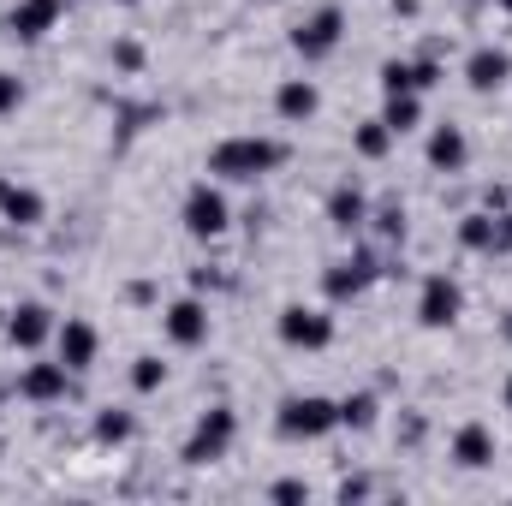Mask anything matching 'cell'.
<instances>
[{
	"label": "cell",
	"instance_id": "obj_12",
	"mask_svg": "<svg viewBox=\"0 0 512 506\" xmlns=\"http://www.w3.org/2000/svg\"><path fill=\"white\" fill-rule=\"evenodd\" d=\"M316 108H322V90H316L310 78H286V84L274 90V114H280L286 126H304V120H316Z\"/></svg>",
	"mask_w": 512,
	"mask_h": 506
},
{
	"label": "cell",
	"instance_id": "obj_31",
	"mask_svg": "<svg viewBox=\"0 0 512 506\" xmlns=\"http://www.w3.org/2000/svg\"><path fill=\"white\" fill-rule=\"evenodd\" d=\"M495 251H512V221H495Z\"/></svg>",
	"mask_w": 512,
	"mask_h": 506
},
{
	"label": "cell",
	"instance_id": "obj_34",
	"mask_svg": "<svg viewBox=\"0 0 512 506\" xmlns=\"http://www.w3.org/2000/svg\"><path fill=\"white\" fill-rule=\"evenodd\" d=\"M507 340H512V316H507Z\"/></svg>",
	"mask_w": 512,
	"mask_h": 506
},
{
	"label": "cell",
	"instance_id": "obj_4",
	"mask_svg": "<svg viewBox=\"0 0 512 506\" xmlns=\"http://www.w3.org/2000/svg\"><path fill=\"white\" fill-rule=\"evenodd\" d=\"M233 227V209H227V197L203 179V185H191L185 191V233H197V239H221Z\"/></svg>",
	"mask_w": 512,
	"mask_h": 506
},
{
	"label": "cell",
	"instance_id": "obj_6",
	"mask_svg": "<svg viewBox=\"0 0 512 506\" xmlns=\"http://www.w3.org/2000/svg\"><path fill=\"white\" fill-rule=\"evenodd\" d=\"M459 310H465L459 280H453V274H429L423 292H417V322H423V328H453Z\"/></svg>",
	"mask_w": 512,
	"mask_h": 506
},
{
	"label": "cell",
	"instance_id": "obj_23",
	"mask_svg": "<svg viewBox=\"0 0 512 506\" xmlns=\"http://www.w3.org/2000/svg\"><path fill=\"white\" fill-rule=\"evenodd\" d=\"M370 423H376V393L340 399V429H370Z\"/></svg>",
	"mask_w": 512,
	"mask_h": 506
},
{
	"label": "cell",
	"instance_id": "obj_10",
	"mask_svg": "<svg viewBox=\"0 0 512 506\" xmlns=\"http://www.w3.org/2000/svg\"><path fill=\"white\" fill-rule=\"evenodd\" d=\"M54 328H60V322H54V310H48V304H18V310H12V322H6V340H12L18 352H36Z\"/></svg>",
	"mask_w": 512,
	"mask_h": 506
},
{
	"label": "cell",
	"instance_id": "obj_9",
	"mask_svg": "<svg viewBox=\"0 0 512 506\" xmlns=\"http://www.w3.org/2000/svg\"><path fill=\"white\" fill-rule=\"evenodd\" d=\"M370 280H376V256H370V251L346 256V262H334V268L322 274V286H328V298H334V304H346V298H358V292H364Z\"/></svg>",
	"mask_w": 512,
	"mask_h": 506
},
{
	"label": "cell",
	"instance_id": "obj_21",
	"mask_svg": "<svg viewBox=\"0 0 512 506\" xmlns=\"http://www.w3.org/2000/svg\"><path fill=\"white\" fill-rule=\"evenodd\" d=\"M352 149H358L364 161H382L387 149H393V131H387V120H364V126H358V137H352Z\"/></svg>",
	"mask_w": 512,
	"mask_h": 506
},
{
	"label": "cell",
	"instance_id": "obj_27",
	"mask_svg": "<svg viewBox=\"0 0 512 506\" xmlns=\"http://www.w3.org/2000/svg\"><path fill=\"white\" fill-rule=\"evenodd\" d=\"M96 435H102V441H126L131 417H126V411H102V417H96Z\"/></svg>",
	"mask_w": 512,
	"mask_h": 506
},
{
	"label": "cell",
	"instance_id": "obj_19",
	"mask_svg": "<svg viewBox=\"0 0 512 506\" xmlns=\"http://www.w3.org/2000/svg\"><path fill=\"white\" fill-rule=\"evenodd\" d=\"M328 221H334L340 233H358V227L370 221V203H364V191H358V185H334V197H328Z\"/></svg>",
	"mask_w": 512,
	"mask_h": 506
},
{
	"label": "cell",
	"instance_id": "obj_26",
	"mask_svg": "<svg viewBox=\"0 0 512 506\" xmlns=\"http://www.w3.org/2000/svg\"><path fill=\"white\" fill-rule=\"evenodd\" d=\"M382 90H387V96H399V90H417V78H411V60H387V66H382Z\"/></svg>",
	"mask_w": 512,
	"mask_h": 506
},
{
	"label": "cell",
	"instance_id": "obj_8",
	"mask_svg": "<svg viewBox=\"0 0 512 506\" xmlns=\"http://www.w3.org/2000/svg\"><path fill=\"white\" fill-rule=\"evenodd\" d=\"M54 18H60V0H18L6 12V36L12 42H42L54 30Z\"/></svg>",
	"mask_w": 512,
	"mask_h": 506
},
{
	"label": "cell",
	"instance_id": "obj_3",
	"mask_svg": "<svg viewBox=\"0 0 512 506\" xmlns=\"http://www.w3.org/2000/svg\"><path fill=\"white\" fill-rule=\"evenodd\" d=\"M233 435H239V417H233L227 405L203 411V417H197V429H191V441H185V465H215V459H227Z\"/></svg>",
	"mask_w": 512,
	"mask_h": 506
},
{
	"label": "cell",
	"instance_id": "obj_22",
	"mask_svg": "<svg viewBox=\"0 0 512 506\" xmlns=\"http://www.w3.org/2000/svg\"><path fill=\"white\" fill-rule=\"evenodd\" d=\"M459 245H465V251H495V215H465Z\"/></svg>",
	"mask_w": 512,
	"mask_h": 506
},
{
	"label": "cell",
	"instance_id": "obj_16",
	"mask_svg": "<svg viewBox=\"0 0 512 506\" xmlns=\"http://www.w3.org/2000/svg\"><path fill=\"white\" fill-rule=\"evenodd\" d=\"M66 364H30L24 370V381H18V393L24 399H36V405H54V399H66Z\"/></svg>",
	"mask_w": 512,
	"mask_h": 506
},
{
	"label": "cell",
	"instance_id": "obj_29",
	"mask_svg": "<svg viewBox=\"0 0 512 506\" xmlns=\"http://www.w3.org/2000/svg\"><path fill=\"white\" fill-rule=\"evenodd\" d=\"M18 102H24V84H18L12 72H0V114H12Z\"/></svg>",
	"mask_w": 512,
	"mask_h": 506
},
{
	"label": "cell",
	"instance_id": "obj_2",
	"mask_svg": "<svg viewBox=\"0 0 512 506\" xmlns=\"http://www.w3.org/2000/svg\"><path fill=\"white\" fill-rule=\"evenodd\" d=\"M274 429H280L286 441H316V435L340 429V405H334V399H322V393H292V399H280Z\"/></svg>",
	"mask_w": 512,
	"mask_h": 506
},
{
	"label": "cell",
	"instance_id": "obj_32",
	"mask_svg": "<svg viewBox=\"0 0 512 506\" xmlns=\"http://www.w3.org/2000/svg\"><path fill=\"white\" fill-rule=\"evenodd\" d=\"M507 411H512V376H507Z\"/></svg>",
	"mask_w": 512,
	"mask_h": 506
},
{
	"label": "cell",
	"instance_id": "obj_28",
	"mask_svg": "<svg viewBox=\"0 0 512 506\" xmlns=\"http://www.w3.org/2000/svg\"><path fill=\"white\" fill-rule=\"evenodd\" d=\"M411 78H417V96H423V90L441 84V66H435V60H411Z\"/></svg>",
	"mask_w": 512,
	"mask_h": 506
},
{
	"label": "cell",
	"instance_id": "obj_17",
	"mask_svg": "<svg viewBox=\"0 0 512 506\" xmlns=\"http://www.w3.org/2000/svg\"><path fill=\"white\" fill-rule=\"evenodd\" d=\"M471 161V143H465V131L459 126H435L429 131V167H441V173H459Z\"/></svg>",
	"mask_w": 512,
	"mask_h": 506
},
{
	"label": "cell",
	"instance_id": "obj_30",
	"mask_svg": "<svg viewBox=\"0 0 512 506\" xmlns=\"http://www.w3.org/2000/svg\"><path fill=\"white\" fill-rule=\"evenodd\" d=\"M304 495H310V489H304V483H292V477H286V483H274V501H304Z\"/></svg>",
	"mask_w": 512,
	"mask_h": 506
},
{
	"label": "cell",
	"instance_id": "obj_24",
	"mask_svg": "<svg viewBox=\"0 0 512 506\" xmlns=\"http://www.w3.org/2000/svg\"><path fill=\"white\" fill-rule=\"evenodd\" d=\"M376 233H382L387 245L405 239V203H382V209H376Z\"/></svg>",
	"mask_w": 512,
	"mask_h": 506
},
{
	"label": "cell",
	"instance_id": "obj_15",
	"mask_svg": "<svg viewBox=\"0 0 512 506\" xmlns=\"http://www.w3.org/2000/svg\"><path fill=\"white\" fill-rule=\"evenodd\" d=\"M0 215H6L12 227H36V221L48 215V203H42V191H30V185H12V179H0Z\"/></svg>",
	"mask_w": 512,
	"mask_h": 506
},
{
	"label": "cell",
	"instance_id": "obj_5",
	"mask_svg": "<svg viewBox=\"0 0 512 506\" xmlns=\"http://www.w3.org/2000/svg\"><path fill=\"white\" fill-rule=\"evenodd\" d=\"M340 36H346V12H340V6H322V12H310V18L292 30V48H298L304 60H328V54L340 48Z\"/></svg>",
	"mask_w": 512,
	"mask_h": 506
},
{
	"label": "cell",
	"instance_id": "obj_1",
	"mask_svg": "<svg viewBox=\"0 0 512 506\" xmlns=\"http://www.w3.org/2000/svg\"><path fill=\"white\" fill-rule=\"evenodd\" d=\"M280 161H286V143H274V137H227V143L209 149V173L233 179V185H256Z\"/></svg>",
	"mask_w": 512,
	"mask_h": 506
},
{
	"label": "cell",
	"instance_id": "obj_33",
	"mask_svg": "<svg viewBox=\"0 0 512 506\" xmlns=\"http://www.w3.org/2000/svg\"><path fill=\"white\" fill-rule=\"evenodd\" d=\"M495 6H507V12H512V0H495Z\"/></svg>",
	"mask_w": 512,
	"mask_h": 506
},
{
	"label": "cell",
	"instance_id": "obj_35",
	"mask_svg": "<svg viewBox=\"0 0 512 506\" xmlns=\"http://www.w3.org/2000/svg\"><path fill=\"white\" fill-rule=\"evenodd\" d=\"M477 6H483V0H477Z\"/></svg>",
	"mask_w": 512,
	"mask_h": 506
},
{
	"label": "cell",
	"instance_id": "obj_14",
	"mask_svg": "<svg viewBox=\"0 0 512 506\" xmlns=\"http://www.w3.org/2000/svg\"><path fill=\"white\" fill-rule=\"evenodd\" d=\"M167 340H173V346H203V340H209V310H203L197 298H179V304L167 310Z\"/></svg>",
	"mask_w": 512,
	"mask_h": 506
},
{
	"label": "cell",
	"instance_id": "obj_18",
	"mask_svg": "<svg viewBox=\"0 0 512 506\" xmlns=\"http://www.w3.org/2000/svg\"><path fill=\"white\" fill-rule=\"evenodd\" d=\"M453 459H459L465 471H483V465H495V435H489L483 423H465V429L453 435Z\"/></svg>",
	"mask_w": 512,
	"mask_h": 506
},
{
	"label": "cell",
	"instance_id": "obj_11",
	"mask_svg": "<svg viewBox=\"0 0 512 506\" xmlns=\"http://www.w3.org/2000/svg\"><path fill=\"white\" fill-rule=\"evenodd\" d=\"M54 340H60V364H66L72 376L96 364V346H102V340H96V328H90V322H78V316H66V322L54 328Z\"/></svg>",
	"mask_w": 512,
	"mask_h": 506
},
{
	"label": "cell",
	"instance_id": "obj_20",
	"mask_svg": "<svg viewBox=\"0 0 512 506\" xmlns=\"http://www.w3.org/2000/svg\"><path fill=\"white\" fill-rule=\"evenodd\" d=\"M382 120H387V131H393V137H405V131L423 126V102H417V90H399V96H387Z\"/></svg>",
	"mask_w": 512,
	"mask_h": 506
},
{
	"label": "cell",
	"instance_id": "obj_13",
	"mask_svg": "<svg viewBox=\"0 0 512 506\" xmlns=\"http://www.w3.org/2000/svg\"><path fill=\"white\" fill-rule=\"evenodd\" d=\"M507 78H512V54H507V48H477V54L465 60V84H471L477 96L501 90Z\"/></svg>",
	"mask_w": 512,
	"mask_h": 506
},
{
	"label": "cell",
	"instance_id": "obj_25",
	"mask_svg": "<svg viewBox=\"0 0 512 506\" xmlns=\"http://www.w3.org/2000/svg\"><path fill=\"white\" fill-rule=\"evenodd\" d=\"M161 381H167V364H161V358H137V370H131V387H137V393H155Z\"/></svg>",
	"mask_w": 512,
	"mask_h": 506
},
{
	"label": "cell",
	"instance_id": "obj_7",
	"mask_svg": "<svg viewBox=\"0 0 512 506\" xmlns=\"http://www.w3.org/2000/svg\"><path fill=\"white\" fill-rule=\"evenodd\" d=\"M280 340H286L292 352H322V346L334 340V316L304 310V304H286V310H280Z\"/></svg>",
	"mask_w": 512,
	"mask_h": 506
}]
</instances>
